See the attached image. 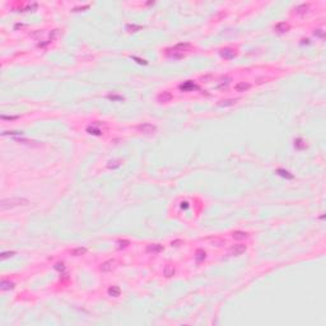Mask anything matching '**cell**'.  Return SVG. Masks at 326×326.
Segmentation results:
<instances>
[{"label":"cell","mask_w":326,"mask_h":326,"mask_svg":"<svg viewBox=\"0 0 326 326\" xmlns=\"http://www.w3.org/2000/svg\"><path fill=\"white\" fill-rule=\"evenodd\" d=\"M180 89L183 91V92H186V91L199 89V87H198V86H195V84H194L193 82H191V80H189V82H185L183 84H181V86H180Z\"/></svg>","instance_id":"cell-9"},{"label":"cell","mask_w":326,"mask_h":326,"mask_svg":"<svg viewBox=\"0 0 326 326\" xmlns=\"http://www.w3.org/2000/svg\"><path fill=\"white\" fill-rule=\"evenodd\" d=\"M302 143H303V140H302V139H296V140H294V145H296L298 149L305 148V144H302Z\"/></svg>","instance_id":"cell-27"},{"label":"cell","mask_w":326,"mask_h":326,"mask_svg":"<svg viewBox=\"0 0 326 326\" xmlns=\"http://www.w3.org/2000/svg\"><path fill=\"white\" fill-rule=\"evenodd\" d=\"M274 29H275V32H278V33H285L289 31V24L285 22H280V23H278V24H275Z\"/></svg>","instance_id":"cell-8"},{"label":"cell","mask_w":326,"mask_h":326,"mask_svg":"<svg viewBox=\"0 0 326 326\" xmlns=\"http://www.w3.org/2000/svg\"><path fill=\"white\" fill-rule=\"evenodd\" d=\"M215 243V246H222V245L224 243V241L223 240H218V238H215V240H213V245Z\"/></svg>","instance_id":"cell-30"},{"label":"cell","mask_w":326,"mask_h":326,"mask_svg":"<svg viewBox=\"0 0 326 326\" xmlns=\"http://www.w3.org/2000/svg\"><path fill=\"white\" fill-rule=\"evenodd\" d=\"M113 268H115V260H108V261L103 263L101 265V270L106 273V271H111Z\"/></svg>","instance_id":"cell-11"},{"label":"cell","mask_w":326,"mask_h":326,"mask_svg":"<svg viewBox=\"0 0 326 326\" xmlns=\"http://www.w3.org/2000/svg\"><path fill=\"white\" fill-rule=\"evenodd\" d=\"M108 98H111V99H122V97H117V96H108Z\"/></svg>","instance_id":"cell-35"},{"label":"cell","mask_w":326,"mask_h":326,"mask_svg":"<svg viewBox=\"0 0 326 326\" xmlns=\"http://www.w3.org/2000/svg\"><path fill=\"white\" fill-rule=\"evenodd\" d=\"M15 252L14 251H10V252H1V255H0V259L1 260H5L8 258H10V256H14Z\"/></svg>","instance_id":"cell-24"},{"label":"cell","mask_w":326,"mask_h":326,"mask_svg":"<svg viewBox=\"0 0 326 326\" xmlns=\"http://www.w3.org/2000/svg\"><path fill=\"white\" fill-rule=\"evenodd\" d=\"M133 59H134V60H138V63H139V64H147V61L140 60V59H138V57H135V56H133Z\"/></svg>","instance_id":"cell-34"},{"label":"cell","mask_w":326,"mask_h":326,"mask_svg":"<svg viewBox=\"0 0 326 326\" xmlns=\"http://www.w3.org/2000/svg\"><path fill=\"white\" fill-rule=\"evenodd\" d=\"M10 134H11V135H19V134H22V133H18V131H4L3 135L5 136V135H10Z\"/></svg>","instance_id":"cell-31"},{"label":"cell","mask_w":326,"mask_h":326,"mask_svg":"<svg viewBox=\"0 0 326 326\" xmlns=\"http://www.w3.org/2000/svg\"><path fill=\"white\" fill-rule=\"evenodd\" d=\"M107 166H108V168H117L121 166V163H120V161H110Z\"/></svg>","instance_id":"cell-23"},{"label":"cell","mask_w":326,"mask_h":326,"mask_svg":"<svg viewBox=\"0 0 326 326\" xmlns=\"http://www.w3.org/2000/svg\"><path fill=\"white\" fill-rule=\"evenodd\" d=\"M19 116H5V115H1V120H17Z\"/></svg>","instance_id":"cell-28"},{"label":"cell","mask_w":326,"mask_h":326,"mask_svg":"<svg viewBox=\"0 0 326 326\" xmlns=\"http://www.w3.org/2000/svg\"><path fill=\"white\" fill-rule=\"evenodd\" d=\"M172 98H173V96H172L171 92H162V93H159L158 97H157L158 102H161V103H167V102H170Z\"/></svg>","instance_id":"cell-6"},{"label":"cell","mask_w":326,"mask_h":326,"mask_svg":"<svg viewBox=\"0 0 326 326\" xmlns=\"http://www.w3.org/2000/svg\"><path fill=\"white\" fill-rule=\"evenodd\" d=\"M250 83H247V82H240V83H237L236 84V91L237 92H246V91H248L250 89Z\"/></svg>","instance_id":"cell-12"},{"label":"cell","mask_w":326,"mask_h":326,"mask_svg":"<svg viewBox=\"0 0 326 326\" xmlns=\"http://www.w3.org/2000/svg\"><path fill=\"white\" fill-rule=\"evenodd\" d=\"M87 131L89 134H93V135H101L102 131L99 128H94V126H89V128L87 129Z\"/></svg>","instance_id":"cell-20"},{"label":"cell","mask_w":326,"mask_h":326,"mask_svg":"<svg viewBox=\"0 0 326 326\" xmlns=\"http://www.w3.org/2000/svg\"><path fill=\"white\" fill-rule=\"evenodd\" d=\"M308 9H310V4H301V5L294 8V11L297 14H305L308 11Z\"/></svg>","instance_id":"cell-13"},{"label":"cell","mask_w":326,"mask_h":326,"mask_svg":"<svg viewBox=\"0 0 326 326\" xmlns=\"http://www.w3.org/2000/svg\"><path fill=\"white\" fill-rule=\"evenodd\" d=\"M55 269L59 270V271H63V270L65 269V266H64L63 263H59V264H56V265H55Z\"/></svg>","instance_id":"cell-29"},{"label":"cell","mask_w":326,"mask_h":326,"mask_svg":"<svg viewBox=\"0 0 326 326\" xmlns=\"http://www.w3.org/2000/svg\"><path fill=\"white\" fill-rule=\"evenodd\" d=\"M277 173L283 176V177H287V178H293V175H290L288 171L285 170H282V168H279V170H277Z\"/></svg>","instance_id":"cell-21"},{"label":"cell","mask_w":326,"mask_h":326,"mask_svg":"<svg viewBox=\"0 0 326 326\" xmlns=\"http://www.w3.org/2000/svg\"><path fill=\"white\" fill-rule=\"evenodd\" d=\"M28 204V200L23 198H11V199H4L0 203V208L1 210H6V209H11L15 208V206H21V205H27Z\"/></svg>","instance_id":"cell-2"},{"label":"cell","mask_w":326,"mask_h":326,"mask_svg":"<svg viewBox=\"0 0 326 326\" xmlns=\"http://www.w3.org/2000/svg\"><path fill=\"white\" fill-rule=\"evenodd\" d=\"M247 233L246 232H243V231H236V232H233L232 233V237L235 240H245V238H247Z\"/></svg>","instance_id":"cell-16"},{"label":"cell","mask_w":326,"mask_h":326,"mask_svg":"<svg viewBox=\"0 0 326 326\" xmlns=\"http://www.w3.org/2000/svg\"><path fill=\"white\" fill-rule=\"evenodd\" d=\"M14 288V283L10 282V280H5V279H3L1 282H0V289L1 290H10Z\"/></svg>","instance_id":"cell-10"},{"label":"cell","mask_w":326,"mask_h":326,"mask_svg":"<svg viewBox=\"0 0 326 326\" xmlns=\"http://www.w3.org/2000/svg\"><path fill=\"white\" fill-rule=\"evenodd\" d=\"M206 258V254L204 250H201V248H199V250L196 251V254H195V260H196V263H201L204 261Z\"/></svg>","instance_id":"cell-14"},{"label":"cell","mask_w":326,"mask_h":326,"mask_svg":"<svg viewBox=\"0 0 326 326\" xmlns=\"http://www.w3.org/2000/svg\"><path fill=\"white\" fill-rule=\"evenodd\" d=\"M219 54H220L222 57H224V59H233V57L237 55L235 50H232V49H229V47L222 49L220 51H219Z\"/></svg>","instance_id":"cell-5"},{"label":"cell","mask_w":326,"mask_h":326,"mask_svg":"<svg viewBox=\"0 0 326 326\" xmlns=\"http://www.w3.org/2000/svg\"><path fill=\"white\" fill-rule=\"evenodd\" d=\"M87 252V248L86 247H78V248H74V250L71 251V255L73 256H82Z\"/></svg>","instance_id":"cell-18"},{"label":"cell","mask_w":326,"mask_h":326,"mask_svg":"<svg viewBox=\"0 0 326 326\" xmlns=\"http://www.w3.org/2000/svg\"><path fill=\"white\" fill-rule=\"evenodd\" d=\"M162 250H163V246L159 243H151L147 246V251L151 252V254H159Z\"/></svg>","instance_id":"cell-7"},{"label":"cell","mask_w":326,"mask_h":326,"mask_svg":"<svg viewBox=\"0 0 326 326\" xmlns=\"http://www.w3.org/2000/svg\"><path fill=\"white\" fill-rule=\"evenodd\" d=\"M126 29H129L130 32H136V31L141 29V26H136V24H128V26H126Z\"/></svg>","instance_id":"cell-22"},{"label":"cell","mask_w":326,"mask_h":326,"mask_svg":"<svg viewBox=\"0 0 326 326\" xmlns=\"http://www.w3.org/2000/svg\"><path fill=\"white\" fill-rule=\"evenodd\" d=\"M88 8H89V5H86V6H82V8H75L73 11H79V10H82V9H88Z\"/></svg>","instance_id":"cell-33"},{"label":"cell","mask_w":326,"mask_h":326,"mask_svg":"<svg viewBox=\"0 0 326 326\" xmlns=\"http://www.w3.org/2000/svg\"><path fill=\"white\" fill-rule=\"evenodd\" d=\"M135 129L141 134H154L157 130L156 126L153 124H149V122H143V124L138 125Z\"/></svg>","instance_id":"cell-3"},{"label":"cell","mask_w":326,"mask_h":326,"mask_svg":"<svg viewBox=\"0 0 326 326\" xmlns=\"http://www.w3.org/2000/svg\"><path fill=\"white\" fill-rule=\"evenodd\" d=\"M315 34H316V36H319V37H324L322 29H316V31H315Z\"/></svg>","instance_id":"cell-32"},{"label":"cell","mask_w":326,"mask_h":326,"mask_svg":"<svg viewBox=\"0 0 326 326\" xmlns=\"http://www.w3.org/2000/svg\"><path fill=\"white\" fill-rule=\"evenodd\" d=\"M237 101H238L237 98H235V99H225V101H220L218 105H219L220 107H228V106H233Z\"/></svg>","instance_id":"cell-17"},{"label":"cell","mask_w":326,"mask_h":326,"mask_svg":"<svg viewBox=\"0 0 326 326\" xmlns=\"http://www.w3.org/2000/svg\"><path fill=\"white\" fill-rule=\"evenodd\" d=\"M129 241H126V240H118L117 241V245H118V248H122V247H126V246H129Z\"/></svg>","instance_id":"cell-26"},{"label":"cell","mask_w":326,"mask_h":326,"mask_svg":"<svg viewBox=\"0 0 326 326\" xmlns=\"http://www.w3.org/2000/svg\"><path fill=\"white\" fill-rule=\"evenodd\" d=\"M163 273H164V275H166L167 278H171L172 275L175 274V268H173V266H171V265H167L166 268H164Z\"/></svg>","instance_id":"cell-19"},{"label":"cell","mask_w":326,"mask_h":326,"mask_svg":"<svg viewBox=\"0 0 326 326\" xmlns=\"http://www.w3.org/2000/svg\"><path fill=\"white\" fill-rule=\"evenodd\" d=\"M189 50H191L190 44H178V45H176L175 47L167 49L166 54H167V56L173 57V59H182V57L185 56V51H189Z\"/></svg>","instance_id":"cell-1"},{"label":"cell","mask_w":326,"mask_h":326,"mask_svg":"<svg viewBox=\"0 0 326 326\" xmlns=\"http://www.w3.org/2000/svg\"><path fill=\"white\" fill-rule=\"evenodd\" d=\"M14 140H15V141H19V143H23V144H33V143H37V141H33V140H28V139H19V138H15Z\"/></svg>","instance_id":"cell-25"},{"label":"cell","mask_w":326,"mask_h":326,"mask_svg":"<svg viewBox=\"0 0 326 326\" xmlns=\"http://www.w3.org/2000/svg\"><path fill=\"white\" fill-rule=\"evenodd\" d=\"M246 245H242V243H238V245H235L229 248V255L232 256H240L242 255L245 251H246Z\"/></svg>","instance_id":"cell-4"},{"label":"cell","mask_w":326,"mask_h":326,"mask_svg":"<svg viewBox=\"0 0 326 326\" xmlns=\"http://www.w3.org/2000/svg\"><path fill=\"white\" fill-rule=\"evenodd\" d=\"M120 293H121V290L116 285H112V287H110V288H108V296H111V297H118V296H120Z\"/></svg>","instance_id":"cell-15"}]
</instances>
